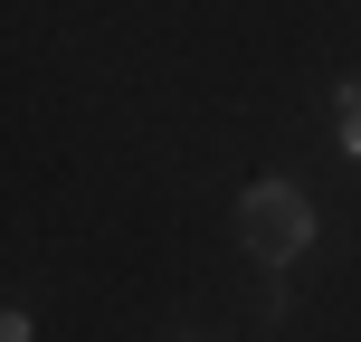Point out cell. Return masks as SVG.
Here are the masks:
<instances>
[{
  "label": "cell",
  "instance_id": "cell-2",
  "mask_svg": "<svg viewBox=\"0 0 361 342\" xmlns=\"http://www.w3.org/2000/svg\"><path fill=\"white\" fill-rule=\"evenodd\" d=\"M343 152H361V76H343Z\"/></svg>",
  "mask_w": 361,
  "mask_h": 342
},
{
  "label": "cell",
  "instance_id": "cell-1",
  "mask_svg": "<svg viewBox=\"0 0 361 342\" xmlns=\"http://www.w3.org/2000/svg\"><path fill=\"white\" fill-rule=\"evenodd\" d=\"M238 248H247L257 267H295V257L314 248V200L295 190V181H247V190H238Z\"/></svg>",
  "mask_w": 361,
  "mask_h": 342
}]
</instances>
